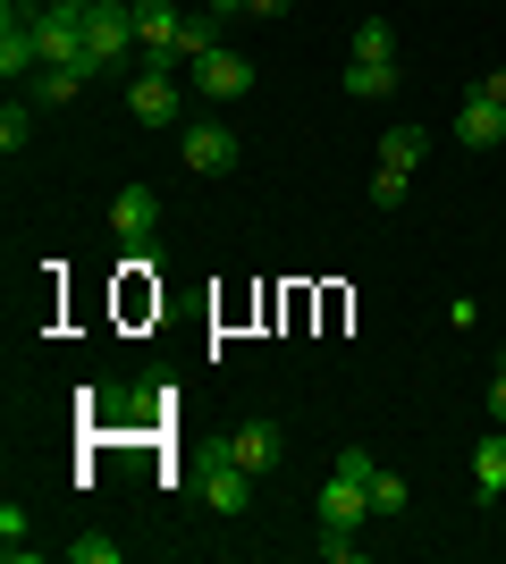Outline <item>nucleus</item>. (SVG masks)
Wrapping results in <instances>:
<instances>
[{
    "mask_svg": "<svg viewBox=\"0 0 506 564\" xmlns=\"http://www.w3.org/2000/svg\"><path fill=\"white\" fill-rule=\"evenodd\" d=\"M346 94H355V101L397 94V25H388V18H363V25H355V51H346Z\"/></svg>",
    "mask_w": 506,
    "mask_h": 564,
    "instance_id": "obj_1",
    "label": "nucleus"
},
{
    "mask_svg": "<svg viewBox=\"0 0 506 564\" xmlns=\"http://www.w3.org/2000/svg\"><path fill=\"white\" fill-rule=\"evenodd\" d=\"M127 59H144L136 51V0H94V18H85V68L119 76Z\"/></svg>",
    "mask_w": 506,
    "mask_h": 564,
    "instance_id": "obj_2",
    "label": "nucleus"
},
{
    "mask_svg": "<svg viewBox=\"0 0 506 564\" xmlns=\"http://www.w3.org/2000/svg\"><path fill=\"white\" fill-rule=\"evenodd\" d=\"M127 118H136V127H152V135L186 127V85H177L169 68H136V76H127Z\"/></svg>",
    "mask_w": 506,
    "mask_h": 564,
    "instance_id": "obj_3",
    "label": "nucleus"
},
{
    "mask_svg": "<svg viewBox=\"0 0 506 564\" xmlns=\"http://www.w3.org/2000/svg\"><path fill=\"white\" fill-rule=\"evenodd\" d=\"M186 85H194L203 101H245V94H254V59H245V51H228V43H212L203 59H186Z\"/></svg>",
    "mask_w": 506,
    "mask_h": 564,
    "instance_id": "obj_4",
    "label": "nucleus"
},
{
    "mask_svg": "<svg viewBox=\"0 0 506 564\" xmlns=\"http://www.w3.org/2000/svg\"><path fill=\"white\" fill-rule=\"evenodd\" d=\"M0 76H9V85H34V76H43V34H34V9H18V0L0 9Z\"/></svg>",
    "mask_w": 506,
    "mask_h": 564,
    "instance_id": "obj_5",
    "label": "nucleus"
},
{
    "mask_svg": "<svg viewBox=\"0 0 506 564\" xmlns=\"http://www.w3.org/2000/svg\"><path fill=\"white\" fill-rule=\"evenodd\" d=\"M177 18H186V9H177V0H136V51H144V68H186V59H177Z\"/></svg>",
    "mask_w": 506,
    "mask_h": 564,
    "instance_id": "obj_6",
    "label": "nucleus"
},
{
    "mask_svg": "<svg viewBox=\"0 0 506 564\" xmlns=\"http://www.w3.org/2000/svg\"><path fill=\"white\" fill-rule=\"evenodd\" d=\"M177 152H186L194 177H228V169H237V135H228L219 118H186V127H177Z\"/></svg>",
    "mask_w": 506,
    "mask_h": 564,
    "instance_id": "obj_7",
    "label": "nucleus"
},
{
    "mask_svg": "<svg viewBox=\"0 0 506 564\" xmlns=\"http://www.w3.org/2000/svg\"><path fill=\"white\" fill-rule=\"evenodd\" d=\"M313 506H321L330 531H363V522H372V480H363V471H330Z\"/></svg>",
    "mask_w": 506,
    "mask_h": 564,
    "instance_id": "obj_8",
    "label": "nucleus"
},
{
    "mask_svg": "<svg viewBox=\"0 0 506 564\" xmlns=\"http://www.w3.org/2000/svg\"><path fill=\"white\" fill-rule=\"evenodd\" d=\"M110 236H119V245H161V194L152 186H119L110 194Z\"/></svg>",
    "mask_w": 506,
    "mask_h": 564,
    "instance_id": "obj_9",
    "label": "nucleus"
},
{
    "mask_svg": "<svg viewBox=\"0 0 506 564\" xmlns=\"http://www.w3.org/2000/svg\"><path fill=\"white\" fill-rule=\"evenodd\" d=\"M279 455H288V430H279V422H262V413L228 430V464H245L254 480H262V471H279Z\"/></svg>",
    "mask_w": 506,
    "mask_h": 564,
    "instance_id": "obj_10",
    "label": "nucleus"
},
{
    "mask_svg": "<svg viewBox=\"0 0 506 564\" xmlns=\"http://www.w3.org/2000/svg\"><path fill=\"white\" fill-rule=\"evenodd\" d=\"M456 143H473V152L506 143V101H489L482 85H464V101H456Z\"/></svg>",
    "mask_w": 506,
    "mask_h": 564,
    "instance_id": "obj_11",
    "label": "nucleus"
},
{
    "mask_svg": "<svg viewBox=\"0 0 506 564\" xmlns=\"http://www.w3.org/2000/svg\"><path fill=\"white\" fill-rule=\"evenodd\" d=\"M203 506H212V514H245V506H254V471L219 455V464L203 471Z\"/></svg>",
    "mask_w": 506,
    "mask_h": 564,
    "instance_id": "obj_12",
    "label": "nucleus"
},
{
    "mask_svg": "<svg viewBox=\"0 0 506 564\" xmlns=\"http://www.w3.org/2000/svg\"><path fill=\"white\" fill-rule=\"evenodd\" d=\"M212 43H228V18H219L212 0H194L186 18H177V59H203Z\"/></svg>",
    "mask_w": 506,
    "mask_h": 564,
    "instance_id": "obj_13",
    "label": "nucleus"
},
{
    "mask_svg": "<svg viewBox=\"0 0 506 564\" xmlns=\"http://www.w3.org/2000/svg\"><path fill=\"white\" fill-rule=\"evenodd\" d=\"M473 489H482V506H489V497H506V422L482 430V447H473Z\"/></svg>",
    "mask_w": 506,
    "mask_h": 564,
    "instance_id": "obj_14",
    "label": "nucleus"
},
{
    "mask_svg": "<svg viewBox=\"0 0 506 564\" xmlns=\"http://www.w3.org/2000/svg\"><path fill=\"white\" fill-rule=\"evenodd\" d=\"M85 85H94L85 68H43L34 85H25V94H34V110H68V101L85 94Z\"/></svg>",
    "mask_w": 506,
    "mask_h": 564,
    "instance_id": "obj_15",
    "label": "nucleus"
},
{
    "mask_svg": "<svg viewBox=\"0 0 506 564\" xmlns=\"http://www.w3.org/2000/svg\"><path fill=\"white\" fill-rule=\"evenodd\" d=\"M422 143H431L422 127H380V161L388 169H422Z\"/></svg>",
    "mask_w": 506,
    "mask_h": 564,
    "instance_id": "obj_16",
    "label": "nucleus"
},
{
    "mask_svg": "<svg viewBox=\"0 0 506 564\" xmlns=\"http://www.w3.org/2000/svg\"><path fill=\"white\" fill-rule=\"evenodd\" d=\"M60 556H68V564H119L127 547L110 540V531H85V540H60Z\"/></svg>",
    "mask_w": 506,
    "mask_h": 564,
    "instance_id": "obj_17",
    "label": "nucleus"
},
{
    "mask_svg": "<svg viewBox=\"0 0 506 564\" xmlns=\"http://www.w3.org/2000/svg\"><path fill=\"white\" fill-rule=\"evenodd\" d=\"M25 135H34V101H18V94H9V110H0V152L18 161V152H25Z\"/></svg>",
    "mask_w": 506,
    "mask_h": 564,
    "instance_id": "obj_18",
    "label": "nucleus"
},
{
    "mask_svg": "<svg viewBox=\"0 0 506 564\" xmlns=\"http://www.w3.org/2000/svg\"><path fill=\"white\" fill-rule=\"evenodd\" d=\"M406 506H413V497H406V480H397V471H372V514H380V522H397Z\"/></svg>",
    "mask_w": 506,
    "mask_h": 564,
    "instance_id": "obj_19",
    "label": "nucleus"
},
{
    "mask_svg": "<svg viewBox=\"0 0 506 564\" xmlns=\"http://www.w3.org/2000/svg\"><path fill=\"white\" fill-rule=\"evenodd\" d=\"M406 194H413V169H372V203H380V212H397V203H406Z\"/></svg>",
    "mask_w": 506,
    "mask_h": 564,
    "instance_id": "obj_20",
    "label": "nucleus"
},
{
    "mask_svg": "<svg viewBox=\"0 0 506 564\" xmlns=\"http://www.w3.org/2000/svg\"><path fill=\"white\" fill-rule=\"evenodd\" d=\"M321 556H330V564H355L363 540H355V531H330V522H321Z\"/></svg>",
    "mask_w": 506,
    "mask_h": 564,
    "instance_id": "obj_21",
    "label": "nucleus"
},
{
    "mask_svg": "<svg viewBox=\"0 0 506 564\" xmlns=\"http://www.w3.org/2000/svg\"><path fill=\"white\" fill-rule=\"evenodd\" d=\"M489 422H506V354H498V379H489Z\"/></svg>",
    "mask_w": 506,
    "mask_h": 564,
    "instance_id": "obj_22",
    "label": "nucleus"
},
{
    "mask_svg": "<svg viewBox=\"0 0 506 564\" xmlns=\"http://www.w3.org/2000/svg\"><path fill=\"white\" fill-rule=\"evenodd\" d=\"M245 18H288V0H245Z\"/></svg>",
    "mask_w": 506,
    "mask_h": 564,
    "instance_id": "obj_23",
    "label": "nucleus"
},
{
    "mask_svg": "<svg viewBox=\"0 0 506 564\" xmlns=\"http://www.w3.org/2000/svg\"><path fill=\"white\" fill-rule=\"evenodd\" d=\"M482 94H489V101H506V68H489V76H482Z\"/></svg>",
    "mask_w": 506,
    "mask_h": 564,
    "instance_id": "obj_24",
    "label": "nucleus"
},
{
    "mask_svg": "<svg viewBox=\"0 0 506 564\" xmlns=\"http://www.w3.org/2000/svg\"><path fill=\"white\" fill-rule=\"evenodd\" d=\"M212 9H219V18H228V25H237V18H245V0H212Z\"/></svg>",
    "mask_w": 506,
    "mask_h": 564,
    "instance_id": "obj_25",
    "label": "nucleus"
}]
</instances>
